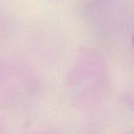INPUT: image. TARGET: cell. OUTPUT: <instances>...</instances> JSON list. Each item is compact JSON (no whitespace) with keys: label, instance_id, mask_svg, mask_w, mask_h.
Listing matches in <instances>:
<instances>
[{"label":"cell","instance_id":"1","mask_svg":"<svg viewBox=\"0 0 134 134\" xmlns=\"http://www.w3.org/2000/svg\"><path fill=\"white\" fill-rule=\"evenodd\" d=\"M133 42H134V39H133Z\"/></svg>","mask_w":134,"mask_h":134}]
</instances>
